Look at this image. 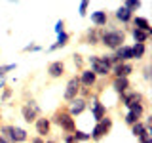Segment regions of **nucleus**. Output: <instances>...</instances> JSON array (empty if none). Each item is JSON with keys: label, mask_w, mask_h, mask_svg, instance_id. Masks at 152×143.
Returning a JSON list of instances; mask_svg holds the SVG:
<instances>
[{"label": "nucleus", "mask_w": 152, "mask_h": 143, "mask_svg": "<svg viewBox=\"0 0 152 143\" xmlns=\"http://www.w3.org/2000/svg\"><path fill=\"white\" fill-rule=\"evenodd\" d=\"M137 141H139V143H152V130H150V126H146V132L142 133L141 137H137Z\"/></svg>", "instance_id": "nucleus-27"}, {"label": "nucleus", "mask_w": 152, "mask_h": 143, "mask_svg": "<svg viewBox=\"0 0 152 143\" xmlns=\"http://www.w3.org/2000/svg\"><path fill=\"white\" fill-rule=\"evenodd\" d=\"M145 111H146V105H135V107L127 109L126 116H124V122H126L127 126L131 128L135 122H139L141 118H142V114H145Z\"/></svg>", "instance_id": "nucleus-12"}, {"label": "nucleus", "mask_w": 152, "mask_h": 143, "mask_svg": "<svg viewBox=\"0 0 152 143\" xmlns=\"http://www.w3.org/2000/svg\"><path fill=\"white\" fill-rule=\"evenodd\" d=\"M2 124H4L2 122V107H0V126H2Z\"/></svg>", "instance_id": "nucleus-39"}, {"label": "nucleus", "mask_w": 152, "mask_h": 143, "mask_svg": "<svg viewBox=\"0 0 152 143\" xmlns=\"http://www.w3.org/2000/svg\"><path fill=\"white\" fill-rule=\"evenodd\" d=\"M133 15L135 13H131L127 8H124V6H120L114 12V17H116V21H120V23H124V25H129L131 23V19H133Z\"/></svg>", "instance_id": "nucleus-19"}, {"label": "nucleus", "mask_w": 152, "mask_h": 143, "mask_svg": "<svg viewBox=\"0 0 152 143\" xmlns=\"http://www.w3.org/2000/svg\"><path fill=\"white\" fill-rule=\"evenodd\" d=\"M19 113H21L23 120H25L27 124H34V120L42 114V109H40V105L36 103V99L31 97V99H25V101H23Z\"/></svg>", "instance_id": "nucleus-4"}, {"label": "nucleus", "mask_w": 152, "mask_h": 143, "mask_svg": "<svg viewBox=\"0 0 152 143\" xmlns=\"http://www.w3.org/2000/svg\"><path fill=\"white\" fill-rule=\"evenodd\" d=\"M145 132H146V124L142 122V120L135 122V124H133V126H131V133H133V136H135V137H141V136H142V133H145Z\"/></svg>", "instance_id": "nucleus-23"}, {"label": "nucleus", "mask_w": 152, "mask_h": 143, "mask_svg": "<svg viewBox=\"0 0 152 143\" xmlns=\"http://www.w3.org/2000/svg\"><path fill=\"white\" fill-rule=\"evenodd\" d=\"M129 31H131V36H133V40H135V44H146L148 38L152 36L150 31H139V29H135V27H129Z\"/></svg>", "instance_id": "nucleus-18"}, {"label": "nucleus", "mask_w": 152, "mask_h": 143, "mask_svg": "<svg viewBox=\"0 0 152 143\" xmlns=\"http://www.w3.org/2000/svg\"><path fill=\"white\" fill-rule=\"evenodd\" d=\"M89 17H91V23L97 29H104L108 25V13L104 12V10H97V12H93Z\"/></svg>", "instance_id": "nucleus-17"}, {"label": "nucleus", "mask_w": 152, "mask_h": 143, "mask_svg": "<svg viewBox=\"0 0 152 143\" xmlns=\"http://www.w3.org/2000/svg\"><path fill=\"white\" fill-rule=\"evenodd\" d=\"M122 6H124V8H127L131 13H135L137 10H139V8L142 6V2H141V0H126V2H124Z\"/></svg>", "instance_id": "nucleus-24"}, {"label": "nucleus", "mask_w": 152, "mask_h": 143, "mask_svg": "<svg viewBox=\"0 0 152 143\" xmlns=\"http://www.w3.org/2000/svg\"><path fill=\"white\" fill-rule=\"evenodd\" d=\"M51 120V126H57L63 130V133H72L76 130V122L74 118L69 114V111H66V105H61V107H57L53 114L50 116Z\"/></svg>", "instance_id": "nucleus-2"}, {"label": "nucleus", "mask_w": 152, "mask_h": 143, "mask_svg": "<svg viewBox=\"0 0 152 143\" xmlns=\"http://www.w3.org/2000/svg\"><path fill=\"white\" fill-rule=\"evenodd\" d=\"M78 78H80V88H89V90H93L95 82H97V74H95L91 69H82V71L78 73Z\"/></svg>", "instance_id": "nucleus-15"}, {"label": "nucleus", "mask_w": 152, "mask_h": 143, "mask_svg": "<svg viewBox=\"0 0 152 143\" xmlns=\"http://www.w3.org/2000/svg\"><path fill=\"white\" fill-rule=\"evenodd\" d=\"M88 63H89V69L97 74V78H108V76H110V61H108V54L89 55Z\"/></svg>", "instance_id": "nucleus-3"}, {"label": "nucleus", "mask_w": 152, "mask_h": 143, "mask_svg": "<svg viewBox=\"0 0 152 143\" xmlns=\"http://www.w3.org/2000/svg\"><path fill=\"white\" fill-rule=\"evenodd\" d=\"M99 32H101V46H104L110 52H116L120 46L126 44V36H127L126 29H116L107 25L104 29H99Z\"/></svg>", "instance_id": "nucleus-1"}, {"label": "nucleus", "mask_w": 152, "mask_h": 143, "mask_svg": "<svg viewBox=\"0 0 152 143\" xmlns=\"http://www.w3.org/2000/svg\"><path fill=\"white\" fill-rule=\"evenodd\" d=\"M0 143H10V141L6 139V137H2V136H0Z\"/></svg>", "instance_id": "nucleus-38"}, {"label": "nucleus", "mask_w": 152, "mask_h": 143, "mask_svg": "<svg viewBox=\"0 0 152 143\" xmlns=\"http://www.w3.org/2000/svg\"><path fill=\"white\" fill-rule=\"evenodd\" d=\"M63 143H78L72 133H63Z\"/></svg>", "instance_id": "nucleus-33"}, {"label": "nucleus", "mask_w": 152, "mask_h": 143, "mask_svg": "<svg viewBox=\"0 0 152 143\" xmlns=\"http://www.w3.org/2000/svg\"><path fill=\"white\" fill-rule=\"evenodd\" d=\"M44 143H59V141H57V139H53V137H46V139H44Z\"/></svg>", "instance_id": "nucleus-36"}, {"label": "nucleus", "mask_w": 152, "mask_h": 143, "mask_svg": "<svg viewBox=\"0 0 152 143\" xmlns=\"http://www.w3.org/2000/svg\"><path fill=\"white\" fill-rule=\"evenodd\" d=\"M38 50H42L38 44H28V46L23 48V52H25V54H28V52H38Z\"/></svg>", "instance_id": "nucleus-32"}, {"label": "nucleus", "mask_w": 152, "mask_h": 143, "mask_svg": "<svg viewBox=\"0 0 152 143\" xmlns=\"http://www.w3.org/2000/svg\"><path fill=\"white\" fill-rule=\"evenodd\" d=\"M129 25H133L135 29H139V31H150V32H152L150 21H148L146 17H142V15H133V19H131Z\"/></svg>", "instance_id": "nucleus-20"}, {"label": "nucleus", "mask_w": 152, "mask_h": 143, "mask_svg": "<svg viewBox=\"0 0 152 143\" xmlns=\"http://www.w3.org/2000/svg\"><path fill=\"white\" fill-rule=\"evenodd\" d=\"M110 88L118 94V97H120L122 94H126L127 90H131V80L129 78H110Z\"/></svg>", "instance_id": "nucleus-16"}, {"label": "nucleus", "mask_w": 152, "mask_h": 143, "mask_svg": "<svg viewBox=\"0 0 152 143\" xmlns=\"http://www.w3.org/2000/svg\"><path fill=\"white\" fill-rule=\"evenodd\" d=\"M66 73V67H65V61H61V59H55V61H51V63H48V69H46V74H48V78L50 80H59V78H63Z\"/></svg>", "instance_id": "nucleus-10"}, {"label": "nucleus", "mask_w": 152, "mask_h": 143, "mask_svg": "<svg viewBox=\"0 0 152 143\" xmlns=\"http://www.w3.org/2000/svg\"><path fill=\"white\" fill-rule=\"evenodd\" d=\"M133 71H135L133 63H116L110 67V78H129Z\"/></svg>", "instance_id": "nucleus-11"}, {"label": "nucleus", "mask_w": 152, "mask_h": 143, "mask_svg": "<svg viewBox=\"0 0 152 143\" xmlns=\"http://www.w3.org/2000/svg\"><path fill=\"white\" fill-rule=\"evenodd\" d=\"M72 136H74V139L76 141H89V133H86V132H82V130H74L72 132Z\"/></svg>", "instance_id": "nucleus-28"}, {"label": "nucleus", "mask_w": 152, "mask_h": 143, "mask_svg": "<svg viewBox=\"0 0 152 143\" xmlns=\"http://www.w3.org/2000/svg\"><path fill=\"white\" fill-rule=\"evenodd\" d=\"M51 120L50 116H44V114H40V116L34 120V132L38 137H42V139H46V137L51 136Z\"/></svg>", "instance_id": "nucleus-9"}, {"label": "nucleus", "mask_w": 152, "mask_h": 143, "mask_svg": "<svg viewBox=\"0 0 152 143\" xmlns=\"http://www.w3.org/2000/svg\"><path fill=\"white\" fill-rule=\"evenodd\" d=\"M80 44H89V46H99L101 44V32L97 27H89L86 29V32L80 38Z\"/></svg>", "instance_id": "nucleus-14"}, {"label": "nucleus", "mask_w": 152, "mask_h": 143, "mask_svg": "<svg viewBox=\"0 0 152 143\" xmlns=\"http://www.w3.org/2000/svg\"><path fill=\"white\" fill-rule=\"evenodd\" d=\"M78 92H80V78H78V74H72L69 80H66L65 92H63V101L65 103L72 101L74 97H78Z\"/></svg>", "instance_id": "nucleus-8"}, {"label": "nucleus", "mask_w": 152, "mask_h": 143, "mask_svg": "<svg viewBox=\"0 0 152 143\" xmlns=\"http://www.w3.org/2000/svg\"><path fill=\"white\" fill-rule=\"evenodd\" d=\"M72 61H74V65H76V69L78 71H82L84 69V57L76 52V54H72Z\"/></svg>", "instance_id": "nucleus-29"}, {"label": "nucleus", "mask_w": 152, "mask_h": 143, "mask_svg": "<svg viewBox=\"0 0 152 143\" xmlns=\"http://www.w3.org/2000/svg\"><path fill=\"white\" fill-rule=\"evenodd\" d=\"M146 55V44H133L131 46V57L137 61H141Z\"/></svg>", "instance_id": "nucleus-22"}, {"label": "nucleus", "mask_w": 152, "mask_h": 143, "mask_svg": "<svg viewBox=\"0 0 152 143\" xmlns=\"http://www.w3.org/2000/svg\"><path fill=\"white\" fill-rule=\"evenodd\" d=\"M112 124H114V120L110 116H104L103 120H99V122H95V126H93V130L89 132V139L91 141H95V143H99L103 139V137H107L108 133H110V130H112Z\"/></svg>", "instance_id": "nucleus-5"}, {"label": "nucleus", "mask_w": 152, "mask_h": 143, "mask_svg": "<svg viewBox=\"0 0 152 143\" xmlns=\"http://www.w3.org/2000/svg\"><path fill=\"white\" fill-rule=\"evenodd\" d=\"M142 76H145V80H150V67L148 65L142 69Z\"/></svg>", "instance_id": "nucleus-34"}, {"label": "nucleus", "mask_w": 152, "mask_h": 143, "mask_svg": "<svg viewBox=\"0 0 152 143\" xmlns=\"http://www.w3.org/2000/svg\"><path fill=\"white\" fill-rule=\"evenodd\" d=\"M88 8H89V0H82L80 2V15L82 17L88 15Z\"/></svg>", "instance_id": "nucleus-30"}, {"label": "nucleus", "mask_w": 152, "mask_h": 143, "mask_svg": "<svg viewBox=\"0 0 152 143\" xmlns=\"http://www.w3.org/2000/svg\"><path fill=\"white\" fill-rule=\"evenodd\" d=\"M15 63H10V65H0V80L6 78V74L10 73V71H15Z\"/></svg>", "instance_id": "nucleus-25"}, {"label": "nucleus", "mask_w": 152, "mask_h": 143, "mask_svg": "<svg viewBox=\"0 0 152 143\" xmlns=\"http://www.w3.org/2000/svg\"><path fill=\"white\" fill-rule=\"evenodd\" d=\"M4 88H6V78H4V80H0V92H2Z\"/></svg>", "instance_id": "nucleus-37"}, {"label": "nucleus", "mask_w": 152, "mask_h": 143, "mask_svg": "<svg viewBox=\"0 0 152 143\" xmlns=\"http://www.w3.org/2000/svg\"><path fill=\"white\" fill-rule=\"evenodd\" d=\"M69 40H70V35L66 31H63L61 35H57V42L48 48V52H55V50H59V48H65L66 44H69Z\"/></svg>", "instance_id": "nucleus-21"}, {"label": "nucleus", "mask_w": 152, "mask_h": 143, "mask_svg": "<svg viewBox=\"0 0 152 143\" xmlns=\"http://www.w3.org/2000/svg\"><path fill=\"white\" fill-rule=\"evenodd\" d=\"M12 95H13V90L6 86V88L2 90V94H0V103H8L10 99H12Z\"/></svg>", "instance_id": "nucleus-26"}, {"label": "nucleus", "mask_w": 152, "mask_h": 143, "mask_svg": "<svg viewBox=\"0 0 152 143\" xmlns=\"http://www.w3.org/2000/svg\"><path fill=\"white\" fill-rule=\"evenodd\" d=\"M31 143H44V139H42V137H38V136H32L31 137Z\"/></svg>", "instance_id": "nucleus-35"}, {"label": "nucleus", "mask_w": 152, "mask_h": 143, "mask_svg": "<svg viewBox=\"0 0 152 143\" xmlns=\"http://www.w3.org/2000/svg\"><path fill=\"white\" fill-rule=\"evenodd\" d=\"M120 103L126 109H131L135 105H146V97H145V94L137 92V90H127L126 94L120 95Z\"/></svg>", "instance_id": "nucleus-6"}, {"label": "nucleus", "mask_w": 152, "mask_h": 143, "mask_svg": "<svg viewBox=\"0 0 152 143\" xmlns=\"http://www.w3.org/2000/svg\"><path fill=\"white\" fill-rule=\"evenodd\" d=\"M66 105V111H69V114L72 118H76V116H80L86 109H88V101L86 99H82V97H74L72 101H69V103H65Z\"/></svg>", "instance_id": "nucleus-13"}, {"label": "nucleus", "mask_w": 152, "mask_h": 143, "mask_svg": "<svg viewBox=\"0 0 152 143\" xmlns=\"http://www.w3.org/2000/svg\"><path fill=\"white\" fill-rule=\"evenodd\" d=\"M63 31H65V19H59V21L55 23V32H57V35H61Z\"/></svg>", "instance_id": "nucleus-31"}, {"label": "nucleus", "mask_w": 152, "mask_h": 143, "mask_svg": "<svg viewBox=\"0 0 152 143\" xmlns=\"http://www.w3.org/2000/svg\"><path fill=\"white\" fill-rule=\"evenodd\" d=\"M88 109H91V116H93V120H95V122L103 120V118L108 114V113H107V105L101 103L99 95H95V94L88 99Z\"/></svg>", "instance_id": "nucleus-7"}]
</instances>
